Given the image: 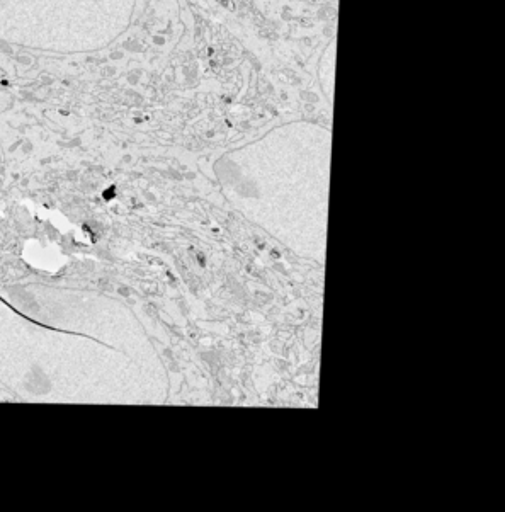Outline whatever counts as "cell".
<instances>
[{
	"label": "cell",
	"mask_w": 505,
	"mask_h": 512,
	"mask_svg": "<svg viewBox=\"0 0 505 512\" xmlns=\"http://www.w3.org/2000/svg\"><path fill=\"white\" fill-rule=\"evenodd\" d=\"M330 155L329 128L296 121L227 155L218 171L245 217L291 247L324 249Z\"/></svg>",
	"instance_id": "1"
},
{
	"label": "cell",
	"mask_w": 505,
	"mask_h": 512,
	"mask_svg": "<svg viewBox=\"0 0 505 512\" xmlns=\"http://www.w3.org/2000/svg\"><path fill=\"white\" fill-rule=\"evenodd\" d=\"M335 40L327 46L324 58L320 60V72H318V79L324 89V94L329 99L330 103L334 101V75H335Z\"/></svg>",
	"instance_id": "2"
}]
</instances>
